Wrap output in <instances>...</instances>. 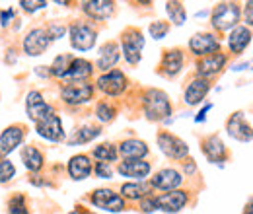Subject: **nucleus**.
<instances>
[{
  "label": "nucleus",
  "instance_id": "nucleus-20",
  "mask_svg": "<svg viewBox=\"0 0 253 214\" xmlns=\"http://www.w3.org/2000/svg\"><path fill=\"white\" fill-rule=\"evenodd\" d=\"M92 160L90 156L86 154H76L68 160V175L74 179V181H82L86 177H90L92 173Z\"/></svg>",
  "mask_w": 253,
  "mask_h": 214
},
{
  "label": "nucleus",
  "instance_id": "nucleus-23",
  "mask_svg": "<svg viewBox=\"0 0 253 214\" xmlns=\"http://www.w3.org/2000/svg\"><path fill=\"white\" fill-rule=\"evenodd\" d=\"M94 72V64L86 59H72L68 72L64 74L66 82H88V78Z\"/></svg>",
  "mask_w": 253,
  "mask_h": 214
},
{
  "label": "nucleus",
  "instance_id": "nucleus-7",
  "mask_svg": "<svg viewBox=\"0 0 253 214\" xmlns=\"http://www.w3.org/2000/svg\"><path fill=\"white\" fill-rule=\"evenodd\" d=\"M92 205L105 211V213H123L125 211V199L121 195H117L111 189H95L90 197Z\"/></svg>",
  "mask_w": 253,
  "mask_h": 214
},
{
  "label": "nucleus",
  "instance_id": "nucleus-37",
  "mask_svg": "<svg viewBox=\"0 0 253 214\" xmlns=\"http://www.w3.org/2000/svg\"><path fill=\"white\" fill-rule=\"evenodd\" d=\"M148 31H150V35L154 39H164L168 35V31H169V24L168 22H162V20H156V22L150 24Z\"/></svg>",
  "mask_w": 253,
  "mask_h": 214
},
{
  "label": "nucleus",
  "instance_id": "nucleus-29",
  "mask_svg": "<svg viewBox=\"0 0 253 214\" xmlns=\"http://www.w3.org/2000/svg\"><path fill=\"white\" fill-rule=\"evenodd\" d=\"M22 162H24V166H26L28 171H39L43 168V162L45 160H43V154L39 152V148L26 146L22 150Z\"/></svg>",
  "mask_w": 253,
  "mask_h": 214
},
{
  "label": "nucleus",
  "instance_id": "nucleus-8",
  "mask_svg": "<svg viewBox=\"0 0 253 214\" xmlns=\"http://www.w3.org/2000/svg\"><path fill=\"white\" fill-rule=\"evenodd\" d=\"M158 146L160 150L171 160H185L189 154V146L185 144V140H181L179 136H175L168 130H162L158 134Z\"/></svg>",
  "mask_w": 253,
  "mask_h": 214
},
{
  "label": "nucleus",
  "instance_id": "nucleus-16",
  "mask_svg": "<svg viewBox=\"0 0 253 214\" xmlns=\"http://www.w3.org/2000/svg\"><path fill=\"white\" fill-rule=\"evenodd\" d=\"M228 134L240 142H250L253 138V127L246 121L244 113L238 111L228 119Z\"/></svg>",
  "mask_w": 253,
  "mask_h": 214
},
{
  "label": "nucleus",
  "instance_id": "nucleus-25",
  "mask_svg": "<svg viewBox=\"0 0 253 214\" xmlns=\"http://www.w3.org/2000/svg\"><path fill=\"white\" fill-rule=\"evenodd\" d=\"M211 90V82L209 80H205V78H195V80H191L189 84H187V88H185V103L187 105H199L205 97H207V93Z\"/></svg>",
  "mask_w": 253,
  "mask_h": 214
},
{
  "label": "nucleus",
  "instance_id": "nucleus-11",
  "mask_svg": "<svg viewBox=\"0 0 253 214\" xmlns=\"http://www.w3.org/2000/svg\"><path fill=\"white\" fill-rule=\"evenodd\" d=\"M220 43L212 33H197L189 39V51L197 57H209L212 53H218Z\"/></svg>",
  "mask_w": 253,
  "mask_h": 214
},
{
  "label": "nucleus",
  "instance_id": "nucleus-21",
  "mask_svg": "<svg viewBox=\"0 0 253 214\" xmlns=\"http://www.w3.org/2000/svg\"><path fill=\"white\" fill-rule=\"evenodd\" d=\"M82 12L92 18V20H107L109 16H113L115 12V2H107V0H92V2H82Z\"/></svg>",
  "mask_w": 253,
  "mask_h": 214
},
{
  "label": "nucleus",
  "instance_id": "nucleus-31",
  "mask_svg": "<svg viewBox=\"0 0 253 214\" xmlns=\"http://www.w3.org/2000/svg\"><path fill=\"white\" fill-rule=\"evenodd\" d=\"M92 156H94L95 160H99V162H103V164H109V162H115L117 160V148L113 146V144H109V142H103V144H99V146H95L94 150H92Z\"/></svg>",
  "mask_w": 253,
  "mask_h": 214
},
{
  "label": "nucleus",
  "instance_id": "nucleus-5",
  "mask_svg": "<svg viewBox=\"0 0 253 214\" xmlns=\"http://www.w3.org/2000/svg\"><path fill=\"white\" fill-rule=\"evenodd\" d=\"M94 95V86L90 82H64L61 88V97L68 105H82L88 103Z\"/></svg>",
  "mask_w": 253,
  "mask_h": 214
},
{
  "label": "nucleus",
  "instance_id": "nucleus-38",
  "mask_svg": "<svg viewBox=\"0 0 253 214\" xmlns=\"http://www.w3.org/2000/svg\"><path fill=\"white\" fill-rule=\"evenodd\" d=\"M94 171L99 179H111V175H113L111 166H109V164H103V162H97V164H95Z\"/></svg>",
  "mask_w": 253,
  "mask_h": 214
},
{
  "label": "nucleus",
  "instance_id": "nucleus-19",
  "mask_svg": "<svg viewBox=\"0 0 253 214\" xmlns=\"http://www.w3.org/2000/svg\"><path fill=\"white\" fill-rule=\"evenodd\" d=\"M150 170H152V166L148 162H144V160H125V162H121L117 166V171L123 177H132V179H138V181L148 177Z\"/></svg>",
  "mask_w": 253,
  "mask_h": 214
},
{
  "label": "nucleus",
  "instance_id": "nucleus-4",
  "mask_svg": "<svg viewBox=\"0 0 253 214\" xmlns=\"http://www.w3.org/2000/svg\"><path fill=\"white\" fill-rule=\"evenodd\" d=\"M68 35H70V45L76 51H90L95 45V37H97L95 30L90 24H86V22L70 24Z\"/></svg>",
  "mask_w": 253,
  "mask_h": 214
},
{
  "label": "nucleus",
  "instance_id": "nucleus-40",
  "mask_svg": "<svg viewBox=\"0 0 253 214\" xmlns=\"http://www.w3.org/2000/svg\"><path fill=\"white\" fill-rule=\"evenodd\" d=\"M20 6H22V10H24V12H35V10L45 8V6H47V2H45V0H22V2H20Z\"/></svg>",
  "mask_w": 253,
  "mask_h": 214
},
{
  "label": "nucleus",
  "instance_id": "nucleus-41",
  "mask_svg": "<svg viewBox=\"0 0 253 214\" xmlns=\"http://www.w3.org/2000/svg\"><path fill=\"white\" fill-rule=\"evenodd\" d=\"M47 37H49V41H55V39H61L64 35V31H66V28H64L63 24H51L49 28H47Z\"/></svg>",
  "mask_w": 253,
  "mask_h": 214
},
{
  "label": "nucleus",
  "instance_id": "nucleus-10",
  "mask_svg": "<svg viewBox=\"0 0 253 214\" xmlns=\"http://www.w3.org/2000/svg\"><path fill=\"white\" fill-rule=\"evenodd\" d=\"M97 88L107 95H121L128 86V80L121 70H109V72H103L99 78H97Z\"/></svg>",
  "mask_w": 253,
  "mask_h": 214
},
{
  "label": "nucleus",
  "instance_id": "nucleus-15",
  "mask_svg": "<svg viewBox=\"0 0 253 214\" xmlns=\"http://www.w3.org/2000/svg\"><path fill=\"white\" fill-rule=\"evenodd\" d=\"M49 37H47V31L41 30V28H35L32 30L28 35H26V39H24V51H26V55H30V57H39V55H43L45 51H47V47H49Z\"/></svg>",
  "mask_w": 253,
  "mask_h": 214
},
{
  "label": "nucleus",
  "instance_id": "nucleus-34",
  "mask_svg": "<svg viewBox=\"0 0 253 214\" xmlns=\"http://www.w3.org/2000/svg\"><path fill=\"white\" fill-rule=\"evenodd\" d=\"M8 214H28V201L24 193H16L8 201Z\"/></svg>",
  "mask_w": 253,
  "mask_h": 214
},
{
  "label": "nucleus",
  "instance_id": "nucleus-12",
  "mask_svg": "<svg viewBox=\"0 0 253 214\" xmlns=\"http://www.w3.org/2000/svg\"><path fill=\"white\" fill-rule=\"evenodd\" d=\"M35 132L39 136H43L45 140H51V142H61L64 140V128L63 123H61V117L55 113L43 121L35 123Z\"/></svg>",
  "mask_w": 253,
  "mask_h": 214
},
{
  "label": "nucleus",
  "instance_id": "nucleus-13",
  "mask_svg": "<svg viewBox=\"0 0 253 214\" xmlns=\"http://www.w3.org/2000/svg\"><path fill=\"white\" fill-rule=\"evenodd\" d=\"M187 201H189V195H187L185 191H179V189H175V191H168V193H164V195L156 197L158 211H164V213H168V214L179 213L181 209H185Z\"/></svg>",
  "mask_w": 253,
  "mask_h": 214
},
{
  "label": "nucleus",
  "instance_id": "nucleus-32",
  "mask_svg": "<svg viewBox=\"0 0 253 214\" xmlns=\"http://www.w3.org/2000/svg\"><path fill=\"white\" fill-rule=\"evenodd\" d=\"M72 59H74V57H72V55H68V53L55 57V61H53L51 68H49L51 76H55V78H64V74L68 72V66H70Z\"/></svg>",
  "mask_w": 253,
  "mask_h": 214
},
{
  "label": "nucleus",
  "instance_id": "nucleus-42",
  "mask_svg": "<svg viewBox=\"0 0 253 214\" xmlns=\"http://www.w3.org/2000/svg\"><path fill=\"white\" fill-rule=\"evenodd\" d=\"M244 18H246V24L253 28V0L252 2H246V8H244Z\"/></svg>",
  "mask_w": 253,
  "mask_h": 214
},
{
  "label": "nucleus",
  "instance_id": "nucleus-3",
  "mask_svg": "<svg viewBox=\"0 0 253 214\" xmlns=\"http://www.w3.org/2000/svg\"><path fill=\"white\" fill-rule=\"evenodd\" d=\"M121 47H123V57L128 64H138L142 59V49H144V35L136 28H126L121 33Z\"/></svg>",
  "mask_w": 253,
  "mask_h": 214
},
{
  "label": "nucleus",
  "instance_id": "nucleus-17",
  "mask_svg": "<svg viewBox=\"0 0 253 214\" xmlns=\"http://www.w3.org/2000/svg\"><path fill=\"white\" fill-rule=\"evenodd\" d=\"M183 183V177L177 170L173 168H166V170H160L158 173L150 179V187L160 189V191H175L179 185Z\"/></svg>",
  "mask_w": 253,
  "mask_h": 214
},
{
  "label": "nucleus",
  "instance_id": "nucleus-36",
  "mask_svg": "<svg viewBox=\"0 0 253 214\" xmlns=\"http://www.w3.org/2000/svg\"><path fill=\"white\" fill-rule=\"evenodd\" d=\"M14 175H16V168H14V164H12L8 158L0 160V185L12 181Z\"/></svg>",
  "mask_w": 253,
  "mask_h": 214
},
{
  "label": "nucleus",
  "instance_id": "nucleus-2",
  "mask_svg": "<svg viewBox=\"0 0 253 214\" xmlns=\"http://www.w3.org/2000/svg\"><path fill=\"white\" fill-rule=\"evenodd\" d=\"M240 18H242V10H240V6L236 2H220V4L214 6L211 22H212L214 30L228 31L238 26Z\"/></svg>",
  "mask_w": 253,
  "mask_h": 214
},
{
  "label": "nucleus",
  "instance_id": "nucleus-6",
  "mask_svg": "<svg viewBox=\"0 0 253 214\" xmlns=\"http://www.w3.org/2000/svg\"><path fill=\"white\" fill-rule=\"evenodd\" d=\"M28 134V127L26 125H20V123H14L10 127H6L0 134V160H4L8 154H12L26 138Z\"/></svg>",
  "mask_w": 253,
  "mask_h": 214
},
{
  "label": "nucleus",
  "instance_id": "nucleus-27",
  "mask_svg": "<svg viewBox=\"0 0 253 214\" xmlns=\"http://www.w3.org/2000/svg\"><path fill=\"white\" fill-rule=\"evenodd\" d=\"M203 152L207 156V160L212 162V164H220V162L226 160V146H224V142H222L216 134L209 136L203 142Z\"/></svg>",
  "mask_w": 253,
  "mask_h": 214
},
{
  "label": "nucleus",
  "instance_id": "nucleus-39",
  "mask_svg": "<svg viewBox=\"0 0 253 214\" xmlns=\"http://www.w3.org/2000/svg\"><path fill=\"white\" fill-rule=\"evenodd\" d=\"M140 211L146 214L154 213V211H158V205H156V197H152V195H148V197H144V199H140Z\"/></svg>",
  "mask_w": 253,
  "mask_h": 214
},
{
  "label": "nucleus",
  "instance_id": "nucleus-9",
  "mask_svg": "<svg viewBox=\"0 0 253 214\" xmlns=\"http://www.w3.org/2000/svg\"><path fill=\"white\" fill-rule=\"evenodd\" d=\"M26 111H28V117L35 123L55 115V107L51 103H47L43 99V93L37 92V90H32V92L28 93V97H26Z\"/></svg>",
  "mask_w": 253,
  "mask_h": 214
},
{
  "label": "nucleus",
  "instance_id": "nucleus-35",
  "mask_svg": "<svg viewBox=\"0 0 253 214\" xmlns=\"http://www.w3.org/2000/svg\"><path fill=\"white\" fill-rule=\"evenodd\" d=\"M95 115H97V119L101 123H111L115 119L117 111H115V107L109 105L107 101H101V103H97V107H95Z\"/></svg>",
  "mask_w": 253,
  "mask_h": 214
},
{
  "label": "nucleus",
  "instance_id": "nucleus-44",
  "mask_svg": "<svg viewBox=\"0 0 253 214\" xmlns=\"http://www.w3.org/2000/svg\"><path fill=\"white\" fill-rule=\"evenodd\" d=\"M211 107H212V105H205V107H203V109L199 111V115L195 117V121H197V123H203V121H205V119H207V113H209V109H211Z\"/></svg>",
  "mask_w": 253,
  "mask_h": 214
},
{
  "label": "nucleus",
  "instance_id": "nucleus-22",
  "mask_svg": "<svg viewBox=\"0 0 253 214\" xmlns=\"http://www.w3.org/2000/svg\"><path fill=\"white\" fill-rule=\"evenodd\" d=\"M121 59V51H119V45L115 41H107L101 49H99V57H97V62L95 66L103 72H109L113 70V66L119 62Z\"/></svg>",
  "mask_w": 253,
  "mask_h": 214
},
{
  "label": "nucleus",
  "instance_id": "nucleus-24",
  "mask_svg": "<svg viewBox=\"0 0 253 214\" xmlns=\"http://www.w3.org/2000/svg\"><path fill=\"white\" fill-rule=\"evenodd\" d=\"M252 43V31L246 26H236L228 35V47L234 55H240L248 49V45Z\"/></svg>",
  "mask_w": 253,
  "mask_h": 214
},
{
  "label": "nucleus",
  "instance_id": "nucleus-47",
  "mask_svg": "<svg viewBox=\"0 0 253 214\" xmlns=\"http://www.w3.org/2000/svg\"><path fill=\"white\" fill-rule=\"evenodd\" d=\"M68 214H90V213H86L84 209H76V211H72V213H68Z\"/></svg>",
  "mask_w": 253,
  "mask_h": 214
},
{
  "label": "nucleus",
  "instance_id": "nucleus-28",
  "mask_svg": "<svg viewBox=\"0 0 253 214\" xmlns=\"http://www.w3.org/2000/svg\"><path fill=\"white\" fill-rule=\"evenodd\" d=\"M148 195H150V185L142 183V181L121 185V197H123V199L140 201V199H144V197H148Z\"/></svg>",
  "mask_w": 253,
  "mask_h": 214
},
{
  "label": "nucleus",
  "instance_id": "nucleus-46",
  "mask_svg": "<svg viewBox=\"0 0 253 214\" xmlns=\"http://www.w3.org/2000/svg\"><path fill=\"white\" fill-rule=\"evenodd\" d=\"M244 214H253V201H250V203H248V207H246Z\"/></svg>",
  "mask_w": 253,
  "mask_h": 214
},
{
  "label": "nucleus",
  "instance_id": "nucleus-1",
  "mask_svg": "<svg viewBox=\"0 0 253 214\" xmlns=\"http://www.w3.org/2000/svg\"><path fill=\"white\" fill-rule=\"evenodd\" d=\"M142 107H144V115H146L148 121L158 123L171 115V103H169L168 93L156 90V88H150V90L144 92Z\"/></svg>",
  "mask_w": 253,
  "mask_h": 214
},
{
  "label": "nucleus",
  "instance_id": "nucleus-45",
  "mask_svg": "<svg viewBox=\"0 0 253 214\" xmlns=\"http://www.w3.org/2000/svg\"><path fill=\"white\" fill-rule=\"evenodd\" d=\"M183 170H185V173H193V171H195V170H197V166H195V164H193V162H185V164H183Z\"/></svg>",
  "mask_w": 253,
  "mask_h": 214
},
{
  "label": "nucleus",
  "instance_id": "nucleus-26",
  "mask_svg": "<svg viewBox=\"0 0 253 214\" xmlns=\"http://www.w3.org/2000/svg\"><path fill=\"white\" fill-rule=\"evenodd\" d=\"M125 160H142L144 156H148V146L144 140H138V138H126L119 144V150Z\"/></svg>",
  "mask_w": 253,
  "mask_h": 214
},
{
  "label": "nucleus",
  "instance_id": "nucleus-33",
  "mask_svg": "<svg viewBox=\"0 0 253 214\" xmlns=\"http://www.w3.org/2000/svg\"><path fill=\"white\" fill-rule=\"evenodd\" d=\"M166 12L169 16V20L175 24V26H183L185 24V6L181 2H166Z\"/></svg>",
  "mask_w": 253,
  "mask_h": 214
},
{
  "label": "nucleus",
  "instance_id": "nucleus-30",
  "mask_svg": "<svg viewBox=\"0 0 253 214\" xmlns=\"http://www.w3.org/2000/svg\"><path fill=\"white\" fill-rule=\"evenodd\" d=\"M99 134H101V128H99V127L86 125V127H82L80 130H76V134L70 138V144H86V142H92Z\"/></svg>",
  "mask_w": 253,
  "mask_h": 214
},
{
  "label": "nucleus",
  "instance_id": "nucleus-18",
  "mask_svg": "<svg viewBox=\"0 0 253 214\" xmlns=\"http://www.w3.org/2000/svg\"><path fill=\"white\" fill-rule=\"evenodd\" d=\"M183 51L181 49H171V51H166L162 55V62H160V72L168 78H173L181 72L183 68Z\"/></svg>",
  "mask_w": 253,
  "mask_h": 214
},
{
  "label": "nucleus",
  "instance_id": "nucleus-43",
  "mask_svg": "<svg viewBox=\"0 0 253 214\" xmlns=\"http://www.w3.org/2000/svg\"><path fill=\"white\" fill-rule=\"evenodd\" d=\"M12 18H14V12H12V10H4V12L0 14V20H2L0 24H2V26H8Z\"/></svg>",
  "mask_w": 253,
  "mask_h": 214
},
{
  "label": "nucleus",
  "instance_id": "nucleus-14",
  "mask_svg": "<svg viewBox=\"0 0 253 214\" xmlns=\"http://www.w3.org/2000/svg\"><path fill=\"white\" fill-rule=\"evenodd\" d=\"M226 62H228V57L220 51L212 53L209 57H203L201 61L197 62V74H199V78L209 80V78H212V76H216L220 72L222 68L226 66Z\"/></svg>",
  "mask_w": 253,
  "mask_h": 214
}]
</instances>
